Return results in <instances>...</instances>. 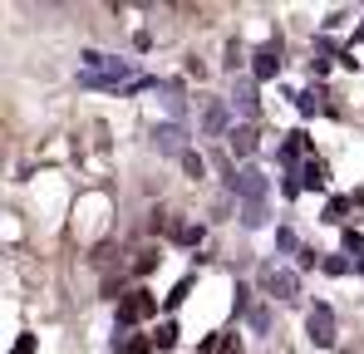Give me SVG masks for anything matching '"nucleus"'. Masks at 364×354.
<instances>
[{
  "label": "nucleus",
  "instance_id": "f257e3e1",
  "mask_svg": "<svg viewBox=\"0 0 364 354\" xmlns=\"http://www.w3.org/2000/svg\"><path fill=\"white\" fill-rule=\"evenodd\" d=\"M79 89H99V94H143V89H163L153 74L138 69V59L109 55V50H84L79 55Z\"/></svg>",
  "mask_w": 364,
  "mask_h": 354
},
{
  "label": "nucleus",
  "instance_id": "f03ea898",
  "mask_svg": "<svg viewBox=\"0 0 364 354\" xmlns=\"http://www.w3.org/2000/svg\"><path fill=\"white\" fill-rule=\"evenodd\" d=\"M305 340L315 345V350H335V310L325 305V300H315V310L305 315Z\"/></svg>",
  "mask_w": 364,
  "mask_h": 354
},
{
  "label": "nucleus",
  "instance_id": "7ed1b4c3",
  "mask_svg": "<svg viewBox=\"0 0 364 354\" xmlns=\"http://www.w3.org/2000/svg\"><path fill=\"white\" fill-rule=\"evenodd\" d=\"M197 104H202V133H207V138H227V133L237 128V123H232V104H227V99L202 94Z\"/></svg>",
  "mask_w": 364,
  "mask_h": 354
},
{
  "label": "nucleus",
  "instance_id": "20e7f679",
  "mask_svg": "<svg viewBox=\"0 0 364 354\" xmlns=\"http://www.w3.org/2000/svg\"><path fill=\"white\" fill-rule=\"evenodd\" d=\"M261 291H266V300H296V295H301V271H291V266H266V271H261Z\"/></svg>",
  "mask_w": 364,
  "mask_h": 354
},
{
  "label": "nucleus",
  "instance_id": "39448f33",
  "mask_svg": "<svg viewBox=\"0 0 364 354\" xmlns=\"http://www.w3.org/2000/svg\"><path fill=\"white\" fill-rule=\"evenodd\" d=\"M158 315V295L153 291H128V295H119V325H143V320H153Z\"/></svg>",
  "mask_w": 364,
  "mask_h": 354
},
{
  "label": "nucleus",
  "instance_id": "423d86ee",
  "mask_svg": "<svg viewBox=\"0 0 364 354\" xmlns=\"http://www.w3.org/2000/svg\"><path fill=\"white\" fill-rule=\"evenodd\" d=\"M227 192L237 197V202H266V192H271V182L261 168H242V173L227 177Z\"/></svg>",
  "mask_w": 364,
  "mask_h": 354
},
{
  "label": "nucleus",
  "instance_id": "0eeeda50",
  "mask_svg": "<svg viewBox=\"0 0 364 354\" xmlns=\"http://www.w3.org/2000/svg\"><path fill=\"white\" fill-rule=\"evenodd\" d=\"M153 148L163 153V158H182L192 143H187V123H153Z\"/></svg>",
  "mask_w": 364,
  "mask_h": 354
},
{
  "label": "nucleus",
  "instance_id": "6e6552de",
  "mask_svg": "<svg viewBox=\"0 0 364 354\" xmlns=\"http://www.w3.org/2000/svg\"><path fill=\"white\" fill-rule=\"evenodd\" d=\"M276 74H281V35L266 40V45L251 55V79H256V84H271Z\"/></svg>",
  "mask_w": 364,
  "mask_h": 354
},
{
  "label": "nucleus",
  "instance_id": "1a4fd4ad",
  "mask_svg": "<svg viewBox=\"0 0 364 354\" xmlns=\"http://www.w3.org/2000/svg\"><path fill=\"white\" fill-rule=\"evenodd\" d=\"M310 158H315V143L305 138L301 128H296V133H286V143L276 148V163H281V168H305Z\"/></svg>",
  "mask_w": 364,
  "mask_h": 354
},
{
  "label": "nucleus",
  "instance_id": "9d476101",
  "mask_svg": "<svg viewBox=\"0 0 364 354\" xmlns=\"http://www.w3.org/2000/svg\"><path fill=\"white\" fill-rule=\"evenodd\" d=\"M261 148V138H256V123H237L232 133H227V153L232 158H251Z\"/></svg>",
  "mask_w": 364,
  "mask_h": 354
},
{
  "label": "nucleus",
  "instance_id": "9b49d317",
  "mask_svg": "<svg viewBox=\"0 0 364 354\" xmlns=\"http://www.w3.org/2000/svg\"><path fill=\"white\" fill-rule=\"evenodd\" d=\"M256 89H261L256 79H242V84H237V94H232V109H242V114H246V123H251V118L261 114V99H256Z\"/></svg>",
  "mask_w": 364,
  "mask_h": 354
},
{
  "label": "nucleus",
  "instance_id": "f8f14e48",
  "mask_svg": "<svg viewBox=\"0 0 364 354\" xmlns=\"http://www.w3.org/2000/svg\"><path fill=\"white\" fill-rule=\"evenodd\" d=\"M301 187L305 192H325V187H330V163H325V158H310L301 168Z\"/></svg>",
  "mask_w": 364,
  "mask_h": 354
},
{
  "label": "nucleus",
  "instance_id": "ddd939ff",
  "mask_svg": "<svg viewBox=\"0 0 364 354\" xmlns=\"http://www.w3.org/2000/svg\"><path fill=\"white\" fill-rule=\"evenodd\" d=\"M163 236H168V241H178V246H202V227H197V222H168V227H163Z\"/></svg>",
  "mask_w": 364,
  "mask_h": 354
},
{
  "label": "nucleus",
  "instance_id": "4468645a",
  "mask_svg": "<svg viewBox=\"0 0 364 354\" xmlns=\"http://www.w3.org/2000/svg\"><path fill=\"white\" fill-rule=\"evenodd\" d=\"M163 104H168V118H173V123H182L187 104H182V84H178V79H163Z\"/></svg>",
  "mask_w": 364,
  "mask_h": 354
},
{
  "label": "nucleus",
  "instance_id": "2eb2a0df",
  "mask_svg": "<svg viewBox=\"0 0 364 354\" xmlns=\"http://www.w3.org/2000/svg\"><path fill=\"white\" fill-rule=\"evenodd\" d=\"M178 163H182V173L192 177V182H202V177H207V158H202L197 148H187V153L178 158Z\"/></svg>",
  "mask_w": 364,
  "mask_h": 354
},
{
  "label": "nucleus",
  "instance_id": "dca6fc26",
  "mask_svg": "<svg viewBox=\"0 0 364 354\" xmlns=\"http://www.w3.org/2000/svg\"><path fill=\"white\" fill-rule=\"evenodd\" d=\"M296 109L310 118V114H320V109H330V104H325V94H320V89H301V94H296Z\"/></svg>",
  "mask_w": 364,
  "mask_h": 354
},
{
  "label": "nucleus",
  "instance_id": "f3484780",
  "mask_svg": "<svg viewBox=\"0 0 364 354\" xmlns=\"http://www.w3.org/2000/svg\"><path fill=\"white\" fill-rule=\"evenodd\" d=\"M242 227H266V202H242Z\"/></svg>",
  "mask_w": 364,
  "mask_h": 354
},
{
  "label": "nucleus",
  "instance_id": "a211bd4d",
  "mask_svg": "<svg viewBox=\"0 0 364 354\" xmlns=\"http://www.w3.org/2000/svg\"><path fill=\"white\" fill-rule=\"evenodd\" d=\"M350 202H355V197H330V207H325V222H330V227H340V222H345V212H350Z\"/></svg>",
  "mask_w": 364,
  "mask_h": 354
},
{
  "label": "nucleus",
  "instance_id": "6ab92c4d",
  "mask_svg": "<svg viewBox=\"0 0 364 354\" xmlns=\"http://www.w3.org/2000/svg\"><path fill=\"white\" fill-rule=\"evenodd\" d=\"M153 345H158V350H173V345H178V325H173V320H163V325L153 330Z\"/></svg>",
  "mask_w": 364,
  "mask_h": 354
},
{
  "label": "nucleus",
  "instance_id": "aec40b11",
  "mask_svg": "<svg viewBox=\"0 0 364 354\" xmlns=\"http://www.w3.org/2000/svg\"><path fill=\"white\" fill-rule=\"evenodd\" d=\"M187 295H192V276H182L178 286H173V291L163 295V305H168V310H178V305H182V300H187Z\"/></svg>",
  "mask_w": 364,
  "mask_h": 354
},
{
  "label": "nucleus",
  "instance_id": "412c9836",
  "mask_svg": "<svg viewBox=\"0 0 364 354\" xmlns=\"http://www.w3.org/2000/svg\"><path fill=\"white\" fill-rule=\"evenodd\" d=\"M345 256H355V261H364V232H355V227H345Z\"/></svg>",
  "mask_w": 364,
  "mask_h": 354
},
{
  "label": "nucleus",
  "instance_id": "4be33fe9",
  "mask_svg": "<svg viewBox=\"0 0 364 354\" xmlns=\"http://www.w3.org/2000/svg\"><path fill=\"white\" fill-rule=\"evenodd\" d=\"M276 246H281L286 256H301V251H305V246H301V236L291 232V227H281V232H276Z\"/></svg>",
  "mask_w": 364,
  "mask_h": 354
},
{
  "label": "nucleus",
  "instance_id": "5701e85b",
  "mask_svg": "<svg viewBox=\"0 0 364 354\" xmlns=\"http://www.w3.org/2000/svg\"><path fill=\"white\" fill-rule=\"evenodd\" d=\"M350 266H355V261H345V251H340V256H325V261H320V271H325V276H350Z\"/></svg>",
  "mask_w": 364,
  "mask_h": 354
},
{
  "label": "nucleus",
  "instance_id": "b1692460",
  "mask_svg": "<svg viewBox=\"0 0 364 354\" xmlns=\"http://www.w3.org/2000/svg\"><path fill=\"white\" fill-rule=\"evenodd\" d=\"M158 261H163V256H158V251L148 246V251H138V261H133V271H138V276H148V271H153Z\"/></svg>",
  "mask_w": 364,
  "mask_h": 354
},
{
  "label": "nucleus",
  "instance_id": "393cba45",
  "mask_svg": "<svg viewBox=\"0 0 364 354\" xmlns=\"http://www.w3.org/2000/svg\"><path fill=\"white\" fill-rule=\"evenodd\" d=\"M320 261H325V251H315V246H305L301 256H296V266H301V271H315Z\"/></svg>",
  "mask_w": 364,
  "mask_h": 354
},
{
  "label": "nucleus",
  "instance_id": "a878e982",
  "mask_svg": "<svg viewBox=\"0 0 364 354\" xmlns=\"http://www.w3.org/2000/svg\"><path fill=\"white\" fill-rule=\"evenodd\" d=\"M227 69H232V74H237V69H246V50L237 45V40L227 45Z\"/></svg>",
  "mask_w": 364,
  "mask_h": 354
},
{
  "label": "nucleus",
  "instance_id": "bb28decb",
  "mask_svg": "<svg viewBox=\"0 0 364 354\" xmlns=\"http://www.w3.org/2000/svg\"><path fill=\"white\" fill-rule=\"evenodd\" d=\"M153 350H158V345H153V335H148V340L138 335V340H128V345H123L119 354H153Z\"/></svg>",
  "mask_w": 364,
  "mask_h": 354
},
{
  "label": "nucleus",
  "instance_id": "cd10ccee",
  "mask_svg": "<svg viewBox=\"0 0 364 354\" xmlns=\"http://www.w3.org/2000/svg\"><path fill=\"white\" fill-rule=\"evenodd\" d=\"M217 354H242V335H217Z\"/></svg>",
  "mask_w": 364,
  "mask_h": 354
},
{
  "label": "nucleus",
  "instance_id": "c85d7f7f",
  "mask_svg": "<svg viewBox=\"0 0 364 354\" xmlns=\"http://www.w3.org/2000/svg\"><path fill=\"white\" fill-rule=\"evenodd\" d=\"M266 325H271V310L256 305V310H251V330H266Z\"/></svg>",
  "mask_w": 364,
  "mask_h": 354
},
{
  "label": "nucleus",
  "instance_id": "c756f323",
  "mask_svg": "<svg viewBox=\"0 0 364 354\" xmlns=\"http://www.w3.org/2000/svg\"><path fill=\"white\" fill-rule=\"evenodd\" d=\"M232 310H237V315H246V310H251V291H246V286H237V300H232Z\"/></svg>",
  "mask_w": 364,
  "mask_h": 354
},
{
  "label": "nucleus",
  "instance_id": "7c9ffc66",
  "mask_svg": "<svg viewBox=\"0 0 364 354\" xmlns=\"http://www.w3.org/2000/svg\"><path fill=\"white\" fill-rule=\"evenodd\" d=\"M10 354H35V335H20V340H15V350Z\"/></svg>",
  "mask_w": 364,
  "mask_h": 354
},
{
  "label": "nucleus",
  "instance_id": "2f4dec72",
  "mask_svg": "<svg viewBox=\"0 0 364 354\" xmlns=\"http://www.w3.org/2000/svg\"><path fill=\"white\" fill-rule=\"evenodd\" d=\"M355 271H360V276H364V261H355Z\"/></svg>",
  "mask_w": 364,
  "mask_h": 354
},
{
  "label": "nucleus",
  "instance_id": "473e14b6",
  "mask_svg": "<svg viewBox=\"0 0 364 354\" xmlns=\"http://www.w3.org/2000/svg\"><path fill=\"white\" fill-rule=\"evenodd\" d=\"M360 40H364V20H360Z\"/></svg>",
  "mask_w": 364,
  "mask_h": 354
}]
</instances>
